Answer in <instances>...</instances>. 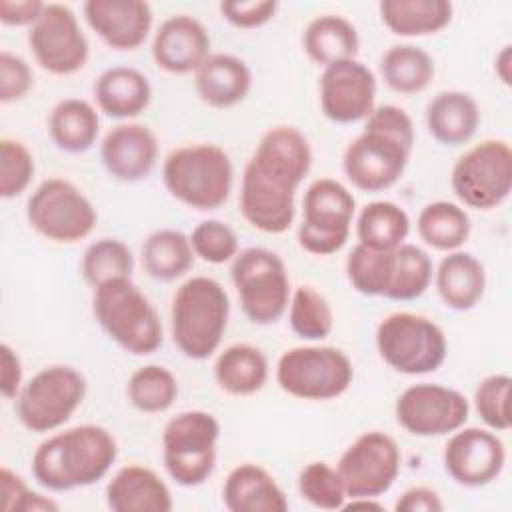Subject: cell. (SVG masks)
Here are the masks:
<instances>
[{
	"instance_id": "obj_33",
	"label": "cell",
	"mask_w": 512,
	"mask_h": 512,
	"mask_svg": "<svg viewBox=\"0 0 512 512\" xmlns=\"http://www.w3.org/2000/svg\"><path fill=\"white\" fill-rule=\"evenodd\" d=\"M214 378L230 396H252L268 380V358L252 344H232L216 356Z\"/></svg>"
},
{
	"instance_id": "obj_49",
	"label": "cell",
	"mask_w": 512,
	"mask_h": 512,
	"mask_svg": "<svg viewBox=\"0 0 512 512\" xmlns=\"http://www.w3.org/2000/svg\"><path fill=\"white\" fill-rule=\"evenodd\" d=\"M222 18L234 28L252 30L268 24L276 10V0H246V2H220L218 6Z\"/></svg>"
},
{
	"instance_id": "obj_46",
	"label": "cell",
	"mask_w": 512,
	"mask_h": 512,
	"mask_svg": "<svg viewBox=\"0 0 512 512\" xmlns=\"http://www.w3.org/2000/svg\"><path fill=\"white\" fill-rule=\"evenodd\" d=\"M188 238L194 256L208 264H224L238 254V236L222 220H202Z\"/></svg>"
},
{
	"instance_id": "obj_1",
	"label": "cell",
	"mask_w": 512,
	"mask_h": 512,
	"mask_svg": "<svg viewBox=\"0 0 512 512\" xmlns=\"http://www.w3.org/2000/svg\"><path fill=\"white\" fill-rule=\"evenodd\" d=\"M414 122L394 104L376 106L364 130L344 148L342 170L362 192H382L404 174L414 148Z\"/></svg>"
},
{
	"instance_id": "obj_3",
	"label": "cell",
	"mask_w": 512,
	"mask_h": 512,
	"mask_svg": "<svg viewBox=\"0 0 512 512\" xmlns=\"http://www.w3.org/2000/svg\"><path fill=\"white\" fill-rule=\"evenodd\" d=\"M228 316L230 298L218 280L188 278L172 296L170 330L176 348L190 360L210 358L224 338Z\"/></svg>"
},
{
	"instance_id": "obj_45",
	"label": "cell",
	"mask_w": 512,
	"mask_h": 512,
	"mask_svg": "<svg viewBox=\"0 0 512 512\" xmlns=\"http://www.w3.org/2000/svg\"><path fill=\"white\" fill-rule=\"evenodd\" d=\"M510 386L512 378L508 374H490L474 390V410L494 432H506L510 428Z\"/></svg>"
},
{
	"instance_id": "obj_17",
	"label": "cell",
	"mask_w": 512,
	"mask_h": 512,
	"mask_svg": "<svg viewBox=\"0 0 512 512\" xmlns=\"http://www.w3.org/2000/svg\"><path fill=\"white\" fill-rule=\"evenodd\" d=\"M376 92L374 72L356 58L324 66L318 82L320 110L334 124L366 120L376 108Z\"/></svg>"
},
{
	"instance_id": "obj_36",
	"label": "cell",
	"mask_w": 512,
	"mask_h": 512,
	"mask_svg": "<svg viewBox=\"0 0 512 512\" xmlns=\"http://www.w3.org/2000/svg\"><path fill=\"white\" fill-rule=\"evenodd\" d=\"M416 230L426 246L440 252H454L460 250L470 238L472 222L460 204L436 200L420 210Z\"/></svg>"
},
{
	"instance_id": "obj_12",
	"label": "cell",
	"mask_w": 512,
	"mask_h": 512,
	"mask_svg": "<svg viewBox=\"0 0 512 512\" xmlns=\"http://www.w3.org/2000/svg\"><path fill=\"white\" fill-rule=\"evenodd\" d=\"M450 186L468 208L492 210L512 192V150L506 140L488 138L468 148L452 166Z\"/></svg>"
},
{
	"instance_id": "obj_26",
	"label": "cell",
	"mask_w": 512,
	"mask_h": 512,
	"mask_svg": "<svg viewBox=\"0 0 512 512\" xmlns=\"http://www.w3.org/2000/svg\"><path fill=\"white\" fill-rule=\"evenodd\" d=\"M222 502L230 512H286L288 498L276 478L260 464L232 468L222 486Z\"/></svg>"
},
{
	"instance_id": "obj_48",
	"label": "cell",
	"mask_w": 512,
	"mask_h": 512,
	"mask_svg": "<svg viewBox=\"0 0 512 512\" xmlns=\"http://www.w3.org/2000/svg\"><path fill=\"white\" fill-rule=\"evenodd\" d=\"M34 86L32 68L24 58L8 50L0 52V102L12 104L22 100Z\"/></svg>"
},
{
	"instance_id": "obj_9",
	"label": "cell",
	"mask_w": 512,
	"mask_h": 512,
	"mask_svg": "<svg viewBox=\"0 0 512 512\" xmlns=\"http://www.w3.org/2000/svg\"><path fill=\"white\" fill-rule=\"evenodd\" d=\"M376 350L380 358L406 376L436 372L448 354L444 330L426 316L394 312L376 328Z\"/></svg>"
},
{
	"instance_id": "obj_15",
	"label": "cell",
	"mask_w": 512,
	"mask_h": 512,
	"mask_svg": "<svg viewBox=\"0 0 512 512\" xmlns=\"http://www.w3.org/2000/svg\"><path fill=\"white\" fill-rule=\"evenodd\" d=\"M28 46L36 64L54 76L82 70L90 44L74 10L66 4H46L40 18L28 28Z\"/></svg>"
},
{
	"instance_id": "obj_29",
	"label": "cell",
	"mask_w": 512,
	"mask_h": 512,
	"mask_svg": "<svg viewBox=\"0 0 512 512\" xmlns=\"http://www.w3.org/2000/svg\"><path fill=\"white\" fill-rule=\"evenodd\" d=\"M428 134L442 146L468 144L480 126L478 102L462 90L438 92L426 106Z\"/></svg>"
},
{
	"instance_id": "obj_14",
	"label": "cell",
	"mask_w": 512,
	"mask_h": 512,
	"mask_svg": "<svg viewBox=\"0 0 512 512\" xmlns=\"http://www.w3.org/2000/svg\"><path fill=\"white\" fill-rule=\"evenodd\" d=\"M402 454L396 440L380 430L360 434L340 456L336 470L348 498H380L400 474Z\"/></svg>"
},
{
	"instance_id": "obj_25",
	"label": "cell",
	"mask_w": 512,
	"mask_h": 512,
	"mask_svg": "<svg viewBox=\"0 0 512 512\" xmlns=\"http://www.w3.org/2000/svg\"><path fill=\"white\" fill-rule=\"evenodd\" d=\"M198 98L210 108H232L240 104L252 88V72L248 64L226 52L210 54L194 72Z\"/></svg>"
},
{
	"instance_id": "obj_44",
	"label": "cell",
	"mask_w": 512,
	"mask_h": 512,
	"mask_svg": "<svg viewBox=\"0 0 512 512\" xmlns=\"http://www.w3.org/2000/svg\"><path fill=\"white\" fill-rule=\"evenodd\" d=\"M34 156L30 148L14 138L0 140V198L12 200L28 190L34 178Z\"/></svg>"
},
{
	"instance_id": "obj_11",
	"label": "cell",
	"mask_w": 512,
	"mask_h": 512,
	"mask_svg": "<svg viewBox=\"0 0 512 512\" xmlns=\"http://www.w3.org/2000/svg\"><path fill=\"white\" fill-rule=\"evenodd\" d=\"M356 214L354 194L334 178L314 180L302 198L298 244L314 256H330L344 248Z\"/></svg>"
},
{
	"instance_id": "obj_35",
	"label": "cell",
	"mask_w": 512,
	"mask_h": 512,
	"mask_svg": "<svg viewBox=\"0 0 512 512\" xmlns=\"http://www.w3.org/2000/svg\"><path fill=\"white\" fill-rule=\"evenodd\" d=\"M380 76L396 94L412 96L424 92L434 78L432 56L416 44H394L380 58Z\"/></svg>"
},
{
	"instance_id": "obj_23",
	"label": "cell",
	"mask_w": 512,
	"mask_h": 512,
	"mask_svg": "<svg viewBox=\"0 0 512 512\" xmlns=\"http://www.w3.org/2000/svg\"><path fill=\"white\" fill-rule=\"evenodd\" d=\"M250 160L264 174L298 190L312 168V148L298 128L274 126L262 134Z\"/></svg>"
},
{
	"instance_id": "obj_41",
	"label": "cell",
	"mask_w": 512,
	"mask_h": 512,
	"mask_svg": "<svg viewBox=\"0 0 512 512\" xmlns=\"http://www.w3.org/2000/svg\"><path fill=\"white\" fill-rule=\"evenodd\" d=\"M288 322L292 332L308 342L330 336L334 328V312L324 294L312 286H298L288 304Z\"/></svg>"
},
{
	"instance_id": "obj_32",
	"label": "cell",
	"mask_w": 512,
	"mask_h": 512,
	"mask_svg": "<svg viewBox=\"0 0 512 512\" xmlns=\"http://www.w3.org/2000/svg\"><path fill=\"white\" fill-rule=\"evenodd\" d=\"M302 48L314 64L328 66L356 58L360 38L356 26L348 18L340 14H322L312 18L304 28Z\"/></svg>"
},
{
	"instance_id": "obj_20",
	"label": "cell",
	"mask_w": 512,
	"mask_h": 512,
	"mask_svg": "<svg viewBox=\"0 0 512 512\" xmlns=\"http://www.w3.org/2000/svg\"><path fill=\"white\" fill-rule=\"evenodd\" d=\"M106 172L120 182H140L150 176L158 160V138L138 122H124L106 132L100 142Z\"/></svg>"
},
{
	"instance_id": "obj_6",
	"label": "cell",
	"mask_w": 512,
	"mask_h": 512,
	"mask_svg": "<svg viewBox=\"0 0 512 512\" xmlns=\"http://www.w3.org/2000/svg\"><path fill=\"white\" fill-rule=\"evenodd\" d=\"M220 422L206 410H186L162 430V462L168 476L184 488L204 484L216 466Z\"/></svg>"
},
{
	"instance_id": "obj_24",
	"label": "cell",
	"mask_w": 512,
	"mask_h": 512,
	"mask_svg": "<svg viewBox=\"0 0 512 512\" xmlns=\"http://www.w3.org/2000/svg\"><path fill=\"white\" fill-rule=\"evenodd\" d=\"M106 506L112 512H170L174 502L168 484L140 464H126L106 484Z\"/></svg>"
},
{
	"instance_id": "obj_21",
	"label": "cell",
	"mask_w": 512,
	"mask_h": 512,
	"mask_svg": "<svg viewBox=\"0 0 512 512\" xmlns=\"http://www.w3.org/2000/svg\"><path fill=\"white\" fill-rule=\"evenodd\" d=\"M88 26L114 50L140 48L154 22V14L144 0H88L82 6Z\"/></svg>"
},
{
	"instance_id": "obj_40",
	"label": "cell",
	"mask_w": 512,
	"mask_h": 512,
	"mask_svg": "<svg viewBox=\"0 0 512 512\" xmlns=\"http://www.w3.org/2000/svg\"><path fill=\"white\" fill-rule=\"evenodd\" d=\"M394 250H376L360 242L350 250L346 258V276L358 294H386L394 272Z\"/></svg>"
},
{
	"instance_id": "obj_47",
	"label": "cell",
	"mask_w": 512,
	"mask_h": 512,
	"mask_svg": "<svg viewBox=\"0 0 512 512\" xmlns=\"http://www.w3.org/2000/svg\"><path fill=\"white\" fill-rule=\"evenodd\" d=\"M0 508L4 512H56L58 504L34 490L12 472L8 466L0 468Z\"/></svg>"
},
{
	"instance_id": "obj_7",
	"label": "cell",
	"mask_w": 512,
	"mask_h": 512,
	"mask_svg": "<svg viewBox=\"0 0 512 512\" xmlns=\"http://www.w3.org/2000/svg\"><path fill=\"white\" fill-rule=\"evenodd\" d=\"M86 378L68 364H52L38 370L14 398L20 424L36 434L62 428L86 398Z\"/></svg>"
},
{
	"instance_id": "obj_28",
	"label": "cell",
	"mask_w": 512,
	"mask_h": 512,
	"mask_svg": "<svg viewBox=\"0 0 512 512\" xmlns=\"http://www.w3.org/2000/svg\"><path fill=\"white\" fill-rule=\"evenodd\" d=\"M94 100L98 110L108 118L130 120L148 108L152 86L146 74L138 68L112 66L96 78Z\"/></svg>"
},
{
	"instance_id": "obj_52",
	"label": "cell",
	"mask_w": 512,
	"mask_h": 512,
	"mask_svg": "<svg viewBox=\"0 0 512 512\" xmlns=\"http://www.w3.org/2000/svg\"><path fill=\"white\" fill-rule=\"evenodd\" d=\"M44 2L40 0H0V22L4 26H32L42 10Z\"/></svg>"
},
{
	"instance_id": "obj_54",
	"label": "cell",
	"mask_w": 512,
	"mask_h": 512,
	"mask_svg": "<svg viewBox=\"0 0 512 512\" xmlns=\"http://www.w3.org/2000/svg\"><path fill=\"white\" fill-rule=\"evenodd\" d=\"M342 506V510H384V504H380L376 498H348Z\"/></svg>"
},
{
	"instance_id": "obj_42",
	"label": "cell",
	"mask_w": 512,
	"mask_h": 512,
	"mask_svg": "<svg viewBox=\"0 0 512 512\" xmlns=\"http://www.w3.org/2000/svg\"><path fill=\"white\" fill-rule=\"evenodd\" d=\"M80 272L92 288L108 280L132 278V272H134L132 250L118 238H100L84 250Z\"/></svg>"
},
{
	"instance_id": "obj_53",
	"label": "cell",
	"mask_w": 512,
	"mask_h": 512,
	"mask_svg": "<svg viewBox=\"0 0 512 512\" xmlns=\"http://www.w3.org/2000/svg\"><path fill=\"white\" fill-rule=\"evenodd\" d=\"M510 44H506V46H502V50L496 54V58H494V70H496V76L500 78V82L502 84H506V86H510V80H512V66H510V62H512V52H510Z\"/></svg>"
},
{
	"instance_id": "obj_38",
	"label": "cell",
	"mask_w": 512,
	"mask_h": 512,
	"mask_svg": "<svg viewBox=\"0 0 512 512\" xmlns=\"http://www.w3.org/2000/svg\"><path fill=\"white\" fill-rule=\"evenodd\" d=\"M434 278V264L426 250L404 242L394 250V272L384 294L388 300L410 302L420 298Z\"/></svg>"
},
{
	"instance_id": "obj_10",
	"label": "cell",
	"mask_w": 512,
	"mask_h": 512,
	"mask_svg": "<svg viewBox=\"0 0 512 512\" xmlns=\"http://www.w3.org/2000/svg\"><path fill=\"white\" fill-rule=\"evenodd\" d=\"M352 380V360L336 346H296L286 350L276 364L278 386L300 400H334L350 388Z\"/></svg>"
},
{
	"instance_id": "obj_34",
	"label": "cell",
	"mask_w": 512,
	"mask_h": 512,
	"mask_svg": "<svg viewBox=\"0 0 512 512\" xmlns=\"http://www.w3.org/2000/svg\"><path fill=\"white\" fill-rule=\"evenodd\" d=\"M140 256L146 274L158 282H174L194 266L190 238L174 228H160L148 234Z\"/></svg>"
},
{
	"instance_id": "obj_5",
	"label": "cell",
	"mask_w": 512,
	"mask_h": 512,
	"mask_svg": "<svg viewBox=\"0 0 512 512\" xmlns=\"http://www.w3.org/2000/svg\"><path fill=\"white\" fill-rule=\"evenodd\" d=\"M92 312L102 330L128 354L148 356L164 342L162 320L132 278H116L96 286Z\"/></svg>"
},
{
	"instance_id": "obj_31",
	"label": "cell",
	"mask_w": 512,
	"mask_h": 512,
	"mask_svg": "<svg viewBox=\"0 0 512 512\" xmlns=\"http://www.w3.org/2000/svg\"><path fill=\"white\" fill-rule=\"evenodd\" d=\"M48 134L58 150L68 154H84L98 140V112L88 100L64 98L50 110Z\"/></svg>"
},
{
	"instance_id": "obj_43",
	"label": "cell",
	"mask_w": 512,
	"mask_h": 512,
	"mask_svg": "<svg viewBox=\"0 0 512 512\" xmlns=\"http://www.w3.org/2000/svg\"><path fill=\"white\" fill-rule=\"evenodd\" d=\"M298 492L308 504L320 510H342L348 500L338 470L322 460L308 462L300 470Z\"/></svg>"
},
{
	"instance_id": "obj_19",
	"label": "cell",
	"mask_w": 512,
	"mask_h": 512,
	"mask_svg": "<svg viewBox=\"0 0 512 512\" xmlns=\"http://www.w3.org/2000/svg\"><path fill=\"white\" fill-rule=\"evenodd\" d=\"M296 190L288 184L264 174L252 160L246 162L240 184V212L244 220L264 232H286L296 216Z\"/></svg>"
},
{
	"instance_id": "obj_39",
	"label": "cell",
	"mask_w": 512,
	"mask_h": 512,
	"mask_svg": "<svg viewBox=\"0 0 512 512\" xmlns=\"http://www.w3.org/2000/svg\"><path fill=\"white\" fill-rule=\"evenodd\" d=\"M130 404L144 414H160L178 398V380L162 364H146L132 372L126 384Z\"/></svg>"
},
{
	"instance_id": "obj_27",
	"label": "cell",
	"mask_w": 512,
	"mask_h": 512,
	"mask_svg": "<svg viewBox=\"0 0 512 512\" xmlns=\"http://www.w3.org/2000/svg\"><path fill=\"white\" fill-rule=\"evenodd\" d=\"M434 284L444 306L456 312H468L484 298L486 268L470 252H446L434 270Z\"/></svg>"
},
{
	"instance_id": "obj_50",
	"label": "cell",
	"mask_w": 512,
	"mask_h": 512,
	"mask_svg": "<svg viewBox=\"0 0 512 512\" xmlns=\"http://www.w3.org/2000/svg\"><path fill=\"white\" fill-rule=\"evenodd\" d=\"M24 386V370L18 352L10 344H0V392L6 400H14Z\"/></svg>"
},
{
	"instance_id": "obj_30",
	"label": "cell",
	"mask_w": 512,
	"mask_h": 512,
	"mask_svg": "<svg viewBox=\"0 0 512 512\" xmlns=\"http://www.w3.org/2000/svg\"><path fill=\"white\" fill-rule=\"evenodd\" d=\"M382 24L396 36H430L444 30L454 16L448 0H382L378 4Z\"/></svg>"
},
{
	"instance_id": "obj_51",
	"label": "cell",
	"mask_w": 512,
	"mask_h": 512,
	"mask_svg": "<svg viewBox=\"0 0 512 512\" xmlns=\"http://www.w3.org/2000/svg\"><path fill=\"white\" fill-rule=\"evenodd\" d=\"M394 510L396 512H442L444 502L434 488L412 486L398 496Z\"/></svg>"
},
{
	"instance_id": "obj_8",
	"label": "cell",
	"mask_w": 512,
	"mask_h": 512,
	"mask_svg": "<svg viewBox=\"0 0 512 512\" xmlns=\"http://www.w3.org/2000/svg\"><path fill=\"white\" fill-rule=\"evenodd\" d=\"M230 278L238 292L244 316L258 326L278 322L290 304V278L284 260L260 246L236 254Z\"/></svg>"
},
{
	"instance_id": "obj_22",
	"label": "cell",
	"mask_w": 512,
	"mask_h": 512,
	"mask_svg": "<svg viewBox=\"0 0 512 512\" xmlns=\"http://www.w3.org/2000/svg\"><path fill=\"white\" fill-rule=\"evenodd\" d=\"M150 52L160 70L168 74H190L212 54L210 34L194 16L174 14L158 26Z\"/></svg>"
},
{
	"instance_id": "obj_37",
	"label": "cell",
	"mask_w": 512,
	"mask_h": 512,
	"mask_svg": "<svg viewBox=\"0 0 512 512\" xmlns=\"http://www.w3.org/2000/svg\"><path fill=\"white\" fill-rule=\"evenodd\" d=\"M410 218L406 210L390 200L368 202L356 218L358 242L376 250H394L406 242Z\"/></svg>"
},
{
	"instance_id": "obj_13",
	"label": "cell",
	"mask_w": 512,
	"mask_h": 512,
	"mask_svg": "<svg viewBox=\"0 0 512 512\" xmlns=\"http://www.w3.org/2000/svg\"><path fill=\"white\" fill-rule=\"evenodd\" d=\"M26 218L42 238L58 244H74L90 236L98 214L76 184L64 178H48L30 194Z\"/></svg>"
},
{
	"instance_id": "obj_4",
	"label": "cell",
	"mask_w": 512,
	"mask_h": 512,
	"mask_svg": "<svg viewBox=\"0 0 512 512\" xmlns=\"http://www.w3.org/2000/svg\"><path fill=\"white\" fill-rule=\"evenodd\" d=\"M162 182L168 194L184 206L210 212L228 200L234 166L228 152L218 144H186L166 156Z\"/></svg>"
},
{
	"instance_id": "obj_16",
	"label": "cell",
	"mask_w": 512,
	"mask_h": 512,
	"mask_svg": "<svg viewBox=\"0 0 512 512\" xmlns=\"http://www.w3.org/2000/svg\"><path fill=\"white\" fill-rule=\"evenodd\" d=\"M396 422L412 436L434 438L462 428L470 416L468 398L434 382L408 386L394 404Z\"/></svg>"
},
{
	"instance_id": "obj_18",
	"label": "cell",
	"mask_w": 512,
	"mask_h": 512,
	"mask_svg": "<svg viewBox=\"0 0 512 512\" xmlns=\"http://www.w3.org/2000/svg\"><path fill=\"white\" fill-rule=\"evenodd\" d=\"M442 464L456 484L482 488L502 474L506 448L494 430L462 426L450 434L442 452Z\"/></svg>"
},
{
	"instance_id": "obj_2",
	"label": "cell",
	"mask_w": 512,
	"mask_h": 512,
	"mask_svg": "<svg viewBox=\"0 0 512 512\" xmlns=\"http://www.w3.org/2000/svg\"><path fill=\"white\" fill-rule=\"evenodd\" d=\"M116 458L112 432L98 424H80L40 442L32 454V476L50 492H68L100 482Z\"/></svg>"
}]
</instances>
